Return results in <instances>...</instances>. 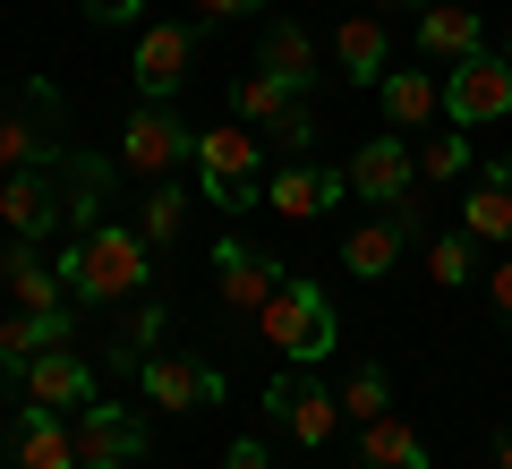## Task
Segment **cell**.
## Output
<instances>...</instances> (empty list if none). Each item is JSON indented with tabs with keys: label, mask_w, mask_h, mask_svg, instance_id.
I'll list each match as a JSON object with an SVG mask.
<instances>
[{
	"label": "cell",
	"mask_w": 512,
	"mask_h": 469,
	"mask_svg": "<svg viewBox=\"0 0 512 469\" xmlns=\"http://www.w3.org/2000/svg\"><path fill=\"white\" fill-rule=\"evenodd\" d=\"M52 265H60V282H69L77 307H120V299H137V290H146L154 248H146V231H120V222H103V231L69 239Z\"/></svg>",
	"instance_id": "obj_1"
},
{
	"label": "cell",
	"mask_w": 512,
	"mask_h": 469,
	"mask_svg": "<svg viewBox=\"0 0 512 469\" xmlns=\"http://www.w3.org/2000/svg\"><path fill=\"white\" fill-rule=\"evenodd\" d=\"M256 163H265V137H256L248 120L205 128V137H197V180H205V205H222V214H248V205H265V180H256Z\"/></svg>",
	"instance_id": "obj_2"
},
{
	"label": "cell",
	"mask_w": 512,
	"mask_h": 469,
	"mask_svg": "<svg viewBox=\"0 0 512 469\" xmlns=\"http://www.w3.org/2000/svg\"><path fill=\"white\" fill-rule=\"evenodd\" d=\"M256 325H265V342H274L291 367H308V359H325V350H333V307H325V290H316V282H282L274 299L256 307Z\"/></svg>",
	"instance_id": "obj_3"
},
{
	"label": "cell",
	"mask_w": 512,
	"mask_h": 469,
	"mask_svg": "<svg viewBox=\"0 0 512 469\" xmlns=\"http://www.w3.org/2000/svg\"><path fill=\"white\" fill-rule=\"evenodd\" d=\"M60 94L52 86H26V103H0V180L9 171H35V163H60Z\"/></svg>",
	"instance_id": "obj_4"
},
{
	"label": "cell",
	"mask_w": 512,
	"mask_h": 469,
	"mask_svg": "<svg viewBox=\"0 0 512 469\" xmlns=\"http://www.w3.org/2000/svg\"><path fill=\"white\" fill-rule=\"evenodd\" d=\"M188 154H197V128H188L171 103H137V111H128V128H120V171H137V180L154 188L171 163H188Z\"/></svg>",
	"instance_id": "obj_5"
},
{
	"label": "cell",
	"mask_w": 512,
	"mask_h": 469,
	"mask_svg": "<svg viewBox=\"0 0 512 469\" xmlns=\"http://www.w3.org/2000/svg\"><path fill=\"white\" fill-rule=\"evenodd\" d=\"M444 111H453L461 128L504 120V111H512V60H495V52L453 60V77H444Z\"/></svg>",
	"instance_id": "obj_6"
},
{
	"label": "cell",
	"mask_w": 512,
	"mask_h": 469,
	"mask_svg": "<svg viewBox=\"0 0 512 469\" xmlns=\"http://www.w3.org/2000/svg\"><path fill=\"white\" fill-rule=\"evenodd\" d=\"M188 60H197V35H188L180 18H154L146 35H137L128 77H137V94H146V103H171V94L188 86Z\"/></svg>",
	"instance_id": "obj_7"
},
{
	"label": "cell",
	"mask_w": 512,
	"mask_h": 469,
	"mask_svg": "<svg viewBox=\"0 0 512 469\" xmlns=\"http://www.w3.org/2000/svg\"><path fill=\"white\" fill-rule=\"evenodd\" d=\"M137 384H146L154 410H214L222 401V367L188 359V350H154V359L137 367Z\"/></svg>",
	"instance_id": "obj_8"
},
{
	"label": "cell",
	"mask_w": 512,
	"mask_h": 469,
	"mask_svg": "<svg viewBox=\"0 0 512 469\" xmlns=\"http://www.w3.org/2000/svg\"><path fill=\"white\" fill-rule=\"evenodd\" d=\"M214 273H222V307H239V316H256V307L291 282V265H274L265 248H248V239H231V231L214 239Z\"/></svg>",
	"instance_id": "obj_9"
},
{
	"label": "cell",
	"mask_w": 512,
	"mask_h": 469,
	"mask_svg": "<svg viewBox=\"0 0 512 469\" xmlns=\"http://www.w3.org/2000/svg\"><path fill=\"white\" fill-rule=\"evenodd\" d=\"M342 171H350V188H359V205H402L410 188H419V154H410L402 137H367Z\"/></svg>",
	"instance_id": "obj_10"
},
{
	"label": "cell",
	"mask_w": 512,
	"mask_h": 469,
	"mask_svg": "<svg viewBox=\"0 0 512 469\" xmlns=\"http://www.w3.org/2000/svg\"><path fill=\"white\" fill-rule=\"evenodd\" d=\"M265 410H274L282 427L299 435V444H333V427H342V401H333V393H325L316 376H299V367H291V376H274V384H265Z\"/></svg>",
	"instance_id": "obj_11"
},
{
	"label": "cell",
	"mask_w": 512,
	"mask_h": 469,
	"mask_svg": "<svg viewBox=\"0 0 512 469\" xmlns=\"http://www.w3.org/2000/svg\"><path fill=\"white\" fill-rule=\"evenodd\" d=\"M69 427H77V461H86V469H128L137 452H146V418L111 410V401H94V410H77Z\"/></svg>",
	"instance_id": "obj_12"
},
{
	"label": "cell",
	"mask_w": 512,
	"mask_h": 469,
	"mask_svg": "<svg viewBox=\"0 0 512 469\" xmlns=\"http://www.w3.org/2000/svg\"><path fill=\"white\" fill-rule=\"evenodd\" d=\"M0 222L9 239H43L60 222V163H35V171H9L0 180Z\"/></svg>",
	"instance_id": "obj_13"
},
{
	"label": "cell",
	"mask_w": 512,
	"mask_h": 469,
	"mask_svg": "<svg viewBox=\"0 0 512 469\" xmlns=\"http://www.w3.org/2000/svg\"><path fill=\"white\" fill-rule=\"evenodd\" d=\"M18 384H26V401H35V410H60V418H69V410H94V401H103V393H94V367L77 359L69 342H60V350H43V359L26 367Z\"/></svg>",
	"instance_id": "obj_14"
},
{
	"label": "cell",
	"mask_w": 512,
	"mask_h": 469,
	"mask_svg": "<svg viewBox=\"0 0 512 469\" xmlns=\"http://www.w3.org/2000/svg\"><path fill=\"white\" fill-rule=\"evenodd\" d=\"M342 197H350V171H325V163H282L274 180H265V205H274L282 222H316Z\"/></svg>",
	"instance_id": "obj_15"
},
{
	"label": "cell",
	"mask_w": 512,
	"mask_h": 469,
	"mask_svg": "<svg viewBox=\"0 0 512 469\" xmlns=\"http://www.w3.org/2000/svg\"><path fill=\"white\" fill-rule=\"evenodd\" d=\"M103 205H111V163L86 154V145H69L60 154V222L86 239V231H103Z\"/></svg>",
	"instance_id": "obj_16"
},
{
	"label": "cell",
	"mask_w": 512,
	"mask_h": 469,
	"mask_svg": "<svg viewBox=\"0 0 512 469\" xmlns=\"http://www.w3.org/2000/svg\"><path fill=\"white\" fill-rule=\"evenodd\" d=\"M419 239V214L410 205H393V214H376V222H359V231L342 239V265L359 273V282H384V273L402 265V248Z\"/></svg>",
	"instance_id": "obj_17"
},
{
	"label": "cell",
	"mask_w": 512,
	"mask_h": 469,
	"mask_svg": "<svg viewBox=\"0 0 512 469\" xmlns=\"http://www.w3.org/2000/svg\"><path fill=\"white\" fill-rule=\"evenodd\" d=\"M0 282H9V299H18V307H35V316H52V307H77V299H69V282H60V265L35 248V239H9V248H0Z\"/></svg>",
	"instance_id": "obj_18"
},
{
	"label": "cell",
	"mask_w": 512,
	"mask_h": 469,
	"mask_svg": "<svg viewBox=\"0 0 512 469\" xmlns=\"http://www.w3.org/2000/svg\"><path fill=\"white\" fill-rule=\"evenodd\" d=\"M77 316H86V307H52V316H35V307H18V316L0 325V367H9V376H26V367H35L43 350L77 342Z\"/></svg>",
	"instance_id": "obj_19"
},
{
	"label": "cell",
	"mask_w": 512,
	"mask_h": 469,
	"mask_svg": "<svg viewBox=\"0 0 512 469\" xmlns=\"http://www.w3.org/2000/svg\"><path fill=\"white\" fill-rule=\"evenodd\" d=\"M470 52H487V26H478V9L470 0H436V9H419V60H470Z\"/></svg>",
	"instance_id": "obj_20"
},
{
	"label": "cell",
	"mask_w": 512,
	"mask_h": 469,
	"mask_svg": "<svg viewBox=\"0 0 512 469\" xmlns=\"http://www.w3.org/2000/svg\"><path fill=\"white\" fill-rule=\"evenodd\" d=\"M18 469H86L77 461V427L60 410H18Z\"/></svg>",
	"instance_id": "obj_21"
},
{
	"label": "cell",
	"mask_w": 512,
	"mask_h": 469,
	"mask_svg": "<svg viewBox=\"0 0 512 469\" xmlns=\"http://www.w3.org/2000/svg\"><path fill=\"white\" fill-rule=\"evenodd\" d=\"M461 231H470L478 248H504V239H512V154L461 197Z\"/></svg>",
	"instance_id": "obj_22"
},
{
	"label": "cell",
	"mask_w": 512,
	"mask_h": 469,
	"mask_svg": "<svg viewBox=\"0 0 512 469\" xmlns=\"http://www.w3.org/2000/svg\"><path fill=\"white\" fill-rule=\"evenodd\" d=\"M359 461L367 469H427V435L410 427V418L384 410V418H367V427H359Z\"/></svg>",
	"instance_id": "obj_23"
},
{
	"label": "cell",
	"mask_w": 512,
	"mask_h": 469,
	"mask_svg": "<svg viewBox=\"0 0 512 469\" xmlns=\"http://www.w3.org/2000/svg\"><path fill=\"white\" fill-rule=\"evenodd\" d=\"M256 69H274L282 86L308 94V86H316V43H308V26L274 18V26H265V43H256Z\"/></svg>",
	"instance_id": "obj_24"
},
{
	"label": "cell",
	"mask_w": 512,
	"mask_h": 469,
	"mask_svg": "<svg viewBox=\"0 0 512 469\" xmlns=\"http://www.w3.org/2000/svg\"><path fill=\"white\" fill-rule=\"evenodd\" d=\"M376 94H384V120H393V128H419V120H436V111H444V86L427 69H384Z\"/></svg>",
	"instance_id": "obj_25"
},
{
	"label": "cell",
	"mask_w": 512,
	"mask_h": 469,
	"mask_svg": "<svg viewBox=\"0 0 512 469\" xmlns=\"http://www.w3.org/2000/svg\"><path fill=\"white\" fill-rule=\"evenodd\" d=\"M291 103H308V94H299V86H282L274 69H248V77L231 86V111H239V120L256 128V137H265V128H274V120H282Z\"/></svg>",
	"instance_id": "obj_26"
},
{
	"label": "cell",
	"mask_w": 512,
	"mask_h": 469,
	"mask_svg": "<svg viewBox=\"0 0 512 469\" xmlns=\"http://www.w3.org/2000/svg\"><path fill=\"white\" fill-rule=\"evenodd\" d=\"M146 342H163V299H137V307H128L120 325L103 333V359H111V367H146V359H154Z\"/></svg>",
	"instance_id": "obj_27"
},
{
	"label": "cell",
	"mask_w": 512,
	"mask_h": 469,
	"mask_svg": "<svg viewBox=\"0 0 512 469\" xmlns=\"http://www.w3.org/2000/svg\"><path fill=\"white\" fill-rule=\"evenodd\" d=\"M333 52H342L350 86H384V26L376 18H350L342 35H333Z\"/></svg>",
	"instance_id": "obj_28"
},
{
	"label": "cell",
	"mask_w": 512,
	"mask_h": 469,
	"mask_svg": "<svg viewBox=\"0 0 512 469\" xmlns=\"http://www.w3.org/2000/svg\"><path fill=\"white\" fill-rule=\"evenodd\" d=\"M137 231H146V248H171V239L188 231V197H180L171 180H154L146 205H137Z\"/></svg>",
	"instance_id": "obj_29"
},
{
	"label": "cell",
	"mask_w": 512,
	"mask_h": 469,
	"mask_svg": "<svg viewBox=\"0 0 512 469\" xmlns=\"http://www.w3.org/2000/svg\"><path fill=\"white\" fill-rule=\"evenodd\" d=\"M342 410L359 418V427L384 418V410H393V376H384V367H350V376H342Z\"/></svg>",
	"instance_id": "obj_30"
},
{
	"label": "cell",
	"mask_w": 512,
	"mask_h": 469,
	"mask_svg": "<svg viewBox=\"0 0 512 469\" xmlns=\"http://www.w3.org/2000/svg\"><path fill=\"white\" fill-rule=\"evenodd\" d=\"M427 273H436L444 290H461V282H470V273H478V239H470V231L436 239V248H427Z\"/></svg>",
	"instance_id": "obj_31"
},
{
	"label": "cell",
	"mask_w": 512,
	"mask_h": 469,
	"mask_svg": "<svg viewBox=\"0 0 512 469\" xmlns=\"http://www.w3.org/2000/svg\"><path fill=\"white\" fill-rule=\"evenodd\" d=\"M461 171H470V137H427L419 180H461Z\"/></svg>",
	"instance_id": "obj_32"
},
{
	"label": "cell",
	"mask_w": 512,
	"mask_h": 469,
	"mask_svg": "<svg viewBox=\"0 0 512 469\" xmlns=\"http://www.w3.org/2000/svg\"><path fill=\"white\" fill-rule=\"evenodd\" d=\"M265 137H274L282 154H291V163H308V145H316V111H308V103H291L274 128H265Z\"/></svg>",
	"instance_id": "obj_33"
},
{
	"label": "cell",
	"mask_w": 512,
	"mask_h": 469,
	"mask_svg": "<svg viewBox=\"0 0 512 469\" xmlns=\"http://www.w3.org/2000/svg\"><path fill=\"white\" fill-rule=\"evenodd\" d=\"M77 9H86L94 26H137L146 18V0H77Z\"/></svg>",
	"instance_id": "obj_34"
},
{
	"label": "cell",
	"mask_w": 512,
	"mask_h": 469,
	"mask_svg": "<svg viewBox=\"0 0 512 469\" xmlns=\"http://www.w3.org/2000/svg\"><path fill=\"white\" fill-rule=\"evenodd\" d=\"M222 469H274V452H265V444L248 435V444H231V461H222Z\"/></svg>",
	"instance_id": "obj_35"
},
{
	"label": "cell",
	"mask_w": 512,
	"mask_h": 469,
	"mask_svg": "<svg viewBox=\"0 0 512 469\" xmlns=\"http://www.w3.org/2000/svg\"><path fill=\"white\" fill-rule=\"evenodd\" d=\"M495 316H504V325H512V256H504V265H495Z\"/></svg>",
	"instance_id": "obj_36"
},
{
	"label": "cell",
	"mask_w": 512,
	"mask_h": 469,
	"mask_svg": "<svg viewBox=\"0 0 512 469\" xmlns=\"http://www.w3.org/2000/svg\"><path fill=\"white\" fill-rule=\"evenodd\" d=\"M197 9H205V18H248L256 0H197Z\"/></svg>",
	"instance_id": "obj_37"
},
{
	"label": "cell",
	"mask_w": 512,
	"mask_h": 469,
	"mask_svg": "<svg viewBox=\"0 0 512 469\" xmlns=\"http://www.w3.org/2000/svg\"><path fill=\"white\" fill-rule=\"evenodd\" d=\"M495 469H512V435H495Z\"/></svg>",
	"instance_id": "obj_38"
},
{
	"label": "cell",
	"mask_w": 512,
	"mask_h": 469,
	"mask_svg": "<svg viewBox=\"0 0 512 469\" xmlns=\"http://www.w3.org/2000/svg\"><path fill=\"white\" fill-rule=\"evenodd\" d=\"M384 9H427V0H384Z\"/></svg>",
	"instance_id": "obj_39"
},
{
	"label": "cell",
	"mask_w": 512,
	"mask_h": 469,
	"mask_svg": "<svg viewBox=\"0 0 512 469\" xmlns=\"http://www.w3.org/2000/svg\"><path fill=\"white\" fill-rule=\"evenodd\" d=\"M504 60H512V35H504Z\"/></svg>",
	"instance_id": "obj_40"
}]
</instances>
